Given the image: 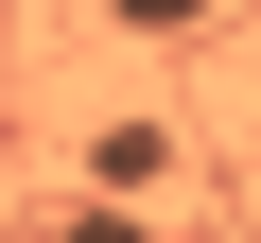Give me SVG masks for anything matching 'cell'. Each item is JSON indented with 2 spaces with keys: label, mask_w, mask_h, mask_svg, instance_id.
Masks as SVG:
<instances>
[{
  "label": "cell",
  "mask_w": 261,
  "mask_h": 243,
  "mask_svg": "<svg viewBox=\"0 0 261 243\" xmlns=\"http://www.w3.org/2000/svg\"><path fill=\"white\" fill-rule=\"evenodd\" d=\"M226 0H105V35H209Z\"/></svg>",
  "instance_id": "1"
},
{
  "label": "cell",
  "mask_w": 261,
  "mask_h": 243,
  "mask_svg": "<svg viewBox=\"0 0 261 243\" xmlns=\"http://www.w3.org/2000/svg\"><path fill=\"white\" fill-rule=\"evenodd\" d=\"M53 243H157V226H140V208H70Z\"/></svg>",
  "instance_id": "2"
}]
</instances>
